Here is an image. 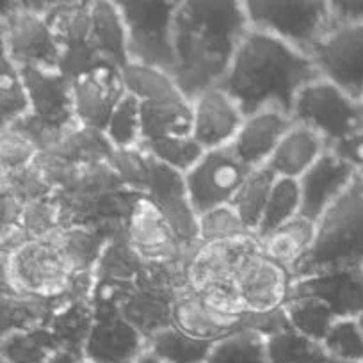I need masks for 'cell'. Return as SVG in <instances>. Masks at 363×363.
Returning a JSON list of instances; mask_svg holds the SVG:
<instances>
[{
	"label": "cell",
	"mask_w": 363,
	"mask_h": 363,
	"mask_svg": "<svg viewBox=\"0 0 363 363\" xmlns=\"http://www.w3.org/2000/svg\"><path fill=\"white\" fill-rule=\"evenodd\" d=\"M247 33L250 23L244 2H178L171 77L191 102L203 91L221 86Z\"/></svg>",
	"instance_id": "1"
},
{
	"label": "cell",
	"mask_w": 363,
	"mask_h": 363,
	"mask_svg": "<svg viewBox=\"0 0 363 363\" xmlns=\"http://www.w3.org/2000/svg\"><path fill=\"white\" fill-rule=\"evenodd\" d=\"M317 79H320L319 72L308 54L250 29L221 87L244 116L280 111L292 118L301 91Z\"/></svg>",
	"instance_id": "2"
},
{
	"label": "cell",
	"mask_w": 363,
	"mask_h": 363,
	"mask_svg": "<svg viewBox=\"0 0 363 363\" xmlns=\"http://www.w3.org/2000/svg\"><path fill=\"white\" fill-rule=\"evenodd\" d=\"M347 269H363V177L317 221L315 240L291 277L298 280Z\"/></svg>",
	"instance_id": "3"
},
{
	"label": "cell",
	"mask_w": 363,
	"mask_h": 363,
	"mask_svg": "<svg viewBox=\"0 0 363 363\" xmlns=\"http://www.w3.org/2000/svg\"><path fill=\"white\" fill-rule=\"evenodd\" d=\"M75 271L54 239H30L13 253H2V296L61 301Z\"/></svg>",
	"instance_id": "4"
},
{
	"label": "cell",
	"mask_w": 363,
	"mask_h": 363,
	"mask_svg": "<svg viewBox=\"0 0 363 363\" xmlns=\"http://www.w3.org/2000/svg\"><path fill=\"white\" fill-rule=\"evenodd\" d=\"M116 4L127 29L128 65L173 72L177 0H116Z\"/></svg>",
	"instance_id": "5"
},
{
	"label": "cell",
	"mask_w": 363,
	"mask_h": 363,
	"mask_svg": "<svg viewBox=\"0 0 363 363\" xmlns=\"http://www.w3.org/2000/svg\"><path fill=\"white\" fill-rule=\"evenodd\" d=\"M244 9L251 30L308 55L331 27L330 0H246Z\"/></svg>",
	"instance_id": "6"
},
{
	"label": "cell",
	"mask_w": 363,
	"mask_h": 363,
	"mask_svg": "<svg viewBox=\"0 0 363 363\" xmlns=\"http://www.w3.org/2000/svg\"><path fill=\"white\" fill-rule=\"evenodd\" d=\"M292 121L312 128L333 148L362 130L363 104L328 80L317 79L296 100Z\"/></svg>",
	"instance_id": "7"
},
{
	"label": "cell",
	"mask_w": 363,
	"mask_h": 363,
	"mask_svg": "<svg viewBox=\"0 0 363 363\" xmlns=\"http://www.w3.org/2000/svg\"><path fill=\"white\" fill-rule=\"evenodd\" d=\"M2 54L20 68L59 69L62 50L45 16L27 9L26 2H4L0 8Z\"/></svg>",
	"instance_id": "8"
},
{
	"label": "cell",
	"mask_w": 363,
	"mask_h": 363,
	"mask_svg": "<svg viewBox=\"0 0 363 363\" xmlns=\"http://www.w3.org/2000/svg\"><path fill=\"white\" fill-rule=\"evenodd\" d=\"M320 79L363 100V26H333L310 52Z\"/></svg>",
	"instance_id": "9"
},
{
	"label": "cell",
	"mask_w": 363,
	"mask_h": 363,
	"mask_svg": "<svg viewBox=\"0 0 363 363\" xmlns=\"http://www.w3.org/2000/svg\"><path fill=\"white\" fill-rule=\"evenodd\" d=\"M250 173L251 169L240 162L232 146L205 152L186 174L191 203L198 216L232 205Z\"/></svg>",
	"instance_id": "10"
},
{
	"label": "cell",
	"mask_w": 363,
	"mask_h": 363,
	"mask_svg": "<svg viewBox=\"0 0 363 363\" xmlns=\"http://www.w3.org/2000/svg\"><path fill=\"white\" fill-rule=\"evenodd\" d=\"M291 272L262 251L260 240L240 257L233 272V285L247 312L265 313L281 310L289 301Z\"/></svg>",
	"instance_id": "11"
},
{
	"label": "cell",
	"mask_w": 363,
	"mask_h": 363,
	"mask_svg": "<svg viewBox=\"0 0 363 363\" xmlns=\"http://www.w3.org/2000/svg\"><path fill=\"white\" fill-rule=\"evenodd\" d=\"M143 196L152 201L153 207L162 214L184 246L193 247L200 244V230H198L200 216L191 203L186 174L157 162L148 155V182Z\"/></svg>",
	"instance_id": "12"
},
{
	"label": "cell",
	"mask_w": 363,
	"mask_h": 363,
	"mask_svg": "<svg viewBox=\"0 0 363 363\" xmlns=\"http://www.w3.org/2000/svg\"><path fill=\"white\" fill-rule=\"evenodd\" d=\"M72 93L77 123L104 132L114 107L127 95V89L121 69L102 62L72 79Z\"/></svg>",
	"instance_id": "13"
},
{
	"label": "cell",
	"mask_w": 363,
	"mask_h": 363,
	"mask_svg": "<svg viewBox=\"0 0 363 363\" xmlns=\"http://www.w3.org/2000/svg\"><path fill=\"white\" fill-rule=\"evenodd\" d=\"M125 237L132 250L146 264H189L191 257H184L187 250L196 246H184L166 219L153 207L150 200L139 196L130 216L125 223Z\"/></svg>",
	"instance_id": "14"
},
{
	"label": "cell",
	"mask_w": 363,
	"mask_h": 363,
	"mask_svg": "<svg viewBox=\"0 0 363 363\" xmlns=\"http://www.w3.org/2000/svg\"><path fill=\"white\" fill-rule=\"evenodd\" d=\"M30 99V114L45 127L66 134L77 127L72 80L61 69L22 68Z\"/></svg>",
	"instance_id": "15"
},
{
	"label": "cell",
	"mask_w": 363,
	"mask_h": 363,
	"mask_svg": "<svg viewBox=\"0 0 363 363\" xmlns=\"http://www.w3.org/2000/svg\"><path fill=\"white\" fill-rule=\"evenodd\" d=\"M354 167L338 157L333 150H328L305 174L298 180L301 193V216L319 221L330 211L345 191L358 178Z\"/></svg>",
	"instance_id": "16"
},
{
	"label": "cell",
	"mask_w": 363,
	"mask_h": 363,
	"mask_svg": "<svg viewBox=\"0 0 363 363\" xmlns=\"http://www.w3.org/2000/svg\"><path fill=\"white\" fill-rule=\"evenodd\" d=\"M312 298L324 303L337 319L363 313V269H347L292 280L289 299Z\"/></svg>",
	"instance_id": "17"
},
{
	"label": "cell",
	"mask_w": 363,
	"mask_h": 363,
	"mask_svg": "<svg viewBox=\"0 0 363 363\" xmlns=\"http://www.w3.org/2000/svg\"><path fill=\"white\" fill-rule=\"evenodd\" d=\"M242 121V111L221 86L193 100V138L205 152L232 146Z\"/></svg>",
	"instance_id": "18"
},
{
	"label": "cell",
	"mask_w": 363,
	"mask_h": 363,
	"mask_svg": "<svg viewBox=\"0 0 363 363\" xmlns=\"http://www.w3.org/2000/svg\"><path fill=\"white\" fill-rule=\"evenodd\" d=\"M148 349V338L123 313L95 317L84 345L87 363H128Z\"/></svg>",
	"instance_id": "19"
},
{
	"label": "cell",
	"mask_w": 363,
	"mask_h": 363,
	"mask_svg": "<svg viewBox=\"0 0 363 363\" xmlns=\"http://www.w3.org/2000/svg\"><path fill=\"white\" fill-rule=\"evenodd\" d=\"M258 239L251 235L226 242L198 244L186 269L187 287L201 294L212 287L233 284V272L240 257Z\"/></svg>",
	"instance_id": "20"
},
{
	"label": "cell",
	"mask_w": 363,
	"mask_h": 363,
	"mask_svg": "<svg viewBox=\"0 0 363 363\" xmlns=\"http://www.w3.org/2000/svg\"><path fill=\"white\" fill-rule=\"evenodd\" d=\"M292 125V118L280 111H260L244 116L232 143V150L247 169H260L267 166L269 159Z\"/></svg>",
	"instance_id": "21"
},
{
	"label": "cell",
	"mask_w": 363,
	"mask_h": 363,
	"mask_svg": "<svg viewBox=\"0 0 363 363\" xmlns=\"http://www.w3.org/2000/svg\"><path fill=\"white\" fill-rule=\"evenodd\" d=\"M242 317H228L214 312L205 305L201 296L189 287L180 289L174 294L173 324L193 337L218 342L226 335L240 330Z\"/></svg>",
	"instance_id": "22"
},
{
	"label": "cell",
	"mask_w": 363,
	"mask_h": 363,
	"mask_svg": "<svg viewBox=\"0 0 363 363\" xmlns=\"http://www.w3.org/2000/svg\"><path fill=\"white\" fill-rule=\"evenodd\" d=\"M328 150L330 146L317 132L294 123L277 146L265 167H269L277 178L299 180Z\"/></svg>",
	"instance_id": "23"
},
{
	"label": "cell",
	"mask_w": 363,
	"mask_h": 363,
	"mask_svg": "<svg viewBox=\"0 0 363 363\" xmlns=\"http://www.w3.org/2000/svg\"><path fill=\"white\" fill-rule=\"evenodd\" d=\"M143 143L193 135V102L186 95L141 102Z\"/></svg>",
	"instance_id": "24"
},
{
	"label": "cell",
	"mask_w": 363,
	"mask_h": 363,
	"mask_svg": "<svg viewBox=\"0 0 363 363\" xmlns=\"http://www.w3.org/2000/svg\"><path fill=\"white\" fill-rule=\"evenodd\" d=\"M91 45L116 68L128 65L127 29L116 0L91 2Z\"/></svg>",
	"instance_id": "25"
},
{
	"label": "cell",
	"mask_w": 363,
	"mask_h": 363,
	"mask_svg": "<svg viewBox=\"0 0 363 363\" xmlns=\"http://www.w3.org/2000/svg\"><path fill=\"white\" fill-rule=\"evenodd\" d=\"M317 223L299 214L278 230L260 239V247L271 260L292 272V269L306 257L315 240Z\"/></svg>",
	"instance_id": "26"
},
{
	"label": "cell",
	"mask_w": 363,
	"mask_h": 363,
	"mask_svg": "<svg viewBox=\"0 0 363 363\" xmlns=\"http://www.w3.org/2000/svg\"><path fill=\"white\" fill-rule=\"evenodd\" d=\"M174 294L135 287L121 308L125 319L134 324L146 338L173 324Z\"/></svg>",
	"instance_id": "27"
},
{
	"label": "cell",
	"mask_w": 363,
	"mask_h": 363,
	"mask_svg": "<svg viewBox=\"0 0 363 363\" xmlns=\"http://www.w3.org/2000/svg\"><path fill=\"white\" fill-rule=\"evenodd\" d=\"M214 342L193 337L174 324L148 337V349L162 363H207Z\"/></svg>",
	"instance_id": "28"
},
{
	"label": "cell",
	"mask_w": 363,
	"mask_h": 363,
	"mask_svg": "<svg viewBox=\"0 0 363 363\" xmlns=\"http://www.w3.org/2000/svg\"><path fill=\"white\" fill-rule=\"evenodd\" d=\"M65 345L48 326L2 337V359L6 363H45Z\"/></svg>",
	"instance_id": "29"
},
{
	"label": "cell",
	"mask_w": 363,
	"mask_h": 363,
	"mask_svg": "<svg viewBox=\"0 0 363 363\" xmlns=\"http://www.w3.org/2000/svg\"><path fill=\"white\" fill-rule=\"evenodd\" d=\"M55 240L75 272L95 271L104 250L111 242L99 230L84 225L66 226Z\"/></svg>",
	"instance_id": "30"
},
{
	"label": "cell",
	"mask_w": 363,
	"mask_h": 363,
	"mask_svg": "<svg viewBox=\"0 0 363 363\" xmlns=\"http://www.w3.org/2000/svg\"><path fill=\"white\" fill-rule=\"evenodd\" d=\"M45 20L61 50L91 41V2H52Z\"/></svg>",
	"instance_id": "31"
},
{
	"label": "cell",
	"mask_w": 363,
	"mask_h": 363,
	"mask_svg": "<svg viewBox=\"0 0 363 363\" xmlns=\"http://www.w3.org/2000/svg\"><path fill=\"white\" fill-rule=\"evenodd\" d=\"M61 305V301H47L29 296H2V337L48 326Z\"/></svg>",
	"instance_id": "32"
},
{
	"label": "cell",
	"mask_w": 363,
	"mask_h": 363,
	"mask_svg": "<svg viewBox=\"0 0 363 363\" xmlns=\"http://www.w3.org/2000/svg\"><path fill=\"white\" fill-rule=\"evenodd\" d=\"M277 177L269 167H260V169H253L244 184L240 186L239 193L235 194L232 201L233 211L239 214L246 228L257 237L258 225L262 221L265 207H267L269 196L274 187Z\"/></svg>",
	"instance_id": "33"
},
{
	"label": "cell",
	"mask_w": 363,
	"mask_h": 363,
	"mask_svg": "<svg viewBox=\"0 0 363 363\" xmlns=\"http://www.w3.org/2000/svg\"><path fill=\"white\" fill-rule=\"evenodd\" d=\"M0 113L2 128L11 127L30 114L29 89L22 68L6 54H2L0 73Z\"/></svg>",
	"instance_id": "34"
},
{
	"label": "cell",
	"mask_w": 363,
	"mask_h": 363,
	"mask_svg": "<svg viewBox=\"0 0 363 363\" xmlns=\"http://www.w3.org/2000/svg\"><path fill=\"white\" fill-rule=\"evenodd\" d=\"M207 363H271L267 338L251 330H237L214 342Z\"/></svg>",
	"instance_id": "35"
},
{
	"label": "cell",
	"mask_w": 363,
	"mask_h": 363,
	"mask_svg": "<svg viewBox=\"0 0 363 363\" xmlns=\"http://www.w3.org/2000/svg\"><path fill=\"white\" fill-rule=\"evenodd\" d=\"M125 89L139 102H157L184 95L171 73L143 65H127L121 69Z\"/></svg>",
	"instance_id": "36"
},
{
	"label": "cell",
	"mask_w": 363,
	"mask_h": 363,
	"mask_svg": "<svg viewBox=\"0 0 363 363\" xmlns=\"http://www.w3.org/2000/svg\"><path fill=\"white\" fill-rule=\"evenodd\" d=\"M301 214V193H299L298 180L289 178H277L274 187L269 196L262 221L257 230V239H264L269 233L292 221Z\"/></svg>",
	"instance_id": "37"
},
{
	"label": "cell",
	"mask_w": 363,
	"mask_h": 363,
	"mask_svg": "<svg viewBox=\"0 0 363 363\" xmlns=\"http://www.w3.org/2000/svg\"><path fill=\"white\" fill-rule=\"evenodd\" d=\"M95 324V313L87 303H62L50 319V328L65 349L84 354V345Z\"/></svg>",
	"instance_id": "38"
},
{
	"label": "cell",
	"mask_w": 363,
	"mask_h": 363,
	"mask_svg": "<svg viewBox=\"0 0 363 363\" xmlns=\"http://www.w3.org/2000/svg\"><path fill=\"white\" fill-rule=\"evenodd\" d=\"M107 141L113 150H134L143 145L141 102L135 96L125 95L114 107L106 130Z\"/></svg>",
	"instance_id": "39"
},
{
	"label": "cell",
	"mask_w": 363,
	"mask_h": 363,
	"mask_svg": "<svg viewBox=\"0 0 363 363\" xmlns=\"http://www.w3.org/2000/svg\"><path fill=\"white\" fill-rule=\"evenodd\" d=\"M285 313H287L292 330L319 342V344H323L331 326L337 320L333 312L324 303L312 298L289 299L285 305Z\"/></svg>",
	"instance_id": "40"
},
{
	"label": "cell",
	"mask_w": 363,
	"mask_h": 363,
	"mask_svg": "<svg viewBox=\"0 0 363 363\" xmlns=\"http://www.w3.org/2000/svg\"><path fill=\"white\" fill-rule=\"evenodd\" d=\"M267 352L271 363H320L330 358L323 344L292 328L269 337Z\"/></svg>",
	"instance_id": "41"
},
{
	"label": "cell",
	"mask_w": 363,
	"mask_h": 363,
	"mask_svg": "<svg viewBox=\"0 0 363 363\" xmlns=\"http://www.w3.org/2000/svg\"><path fill=\"white\" fill-rule=\"evenodd\" d=\"M141 148L152 159L182 174H187L203 157L205 150L194 141L193 135L187 138H169L160 141L143 143Z\"/></svg>",
	"instance_id": "42"
},
{
	"label": "cell",
	"mask_w": 363,
	"mask_h": 363,
	"mask_svg": "<svg viewBox=\"0 0 363 363\" xmlns=\"http://www.w3.org/2000/svg\"><path fill=\"white\" fill-rule=\"evenodd\" d=\"M323 347L331 359L342 363L363 362V330L358 319H337L323 340Z\"/></svg>",
	"instance_id": "43"
},
{
	"label": "cell",
	"mask_w": 363,
	"mask_h": 363,
	"mask_svg": "<svg viewBox=\"0 0 363 363\" xmlns=\"http://www.w3.org/2000/svg\"><path fill=\"white\" fill-rule=\"evenodd\" d=\"M65 212L57 201L41 198L26 203L22 218V228L30 239H54L66 228Z\"/></svg>",
	"instance_id": "44"
},
{
	"label": "cell",
	"mask_w": 363,
	"mask_h": 363,
	"mask_svg": "<svg viewBox=\"0 0 363 363\" xmlns=\"http://www.w3.org/2000/svg\"><path fill=\"white\" fill-rule=\"evenodd\" d=\"M198 230H200V244L226 242V240H237L253 235L246 228L239 214L233 211L232 205L201 214L198 219Z\"/></svg>",
	"instance_id": "45"
},
{
	"label": "cell",
	"mask_w": 363,
	"mask_h": 363,
	"mask_svg": "<svg viewBox=\"0 0 363 363\" xmlns=\"http://www.w3.org/2000/svg\"><path fill=\"white\" fill-rule=\"evenodd\" d=\"M41 155L36 143L16 127L2 128V173L33 166Z\"/></svg>",
	"instance_id": "46"
},
{
	"label": "cell",
	"mask_w": 363,
	"mask_h": 363,
	"mask_svg": "<svg viewBox=\"0 0 363 363\" xmlns=\"http://www.w3.org/2000/svg\"><path fill=\"white\" fill-rule=\"evenodd\" d=\"M109 164L127 189L145 194L148 182V155L141 148L114 150Z\"/></svg>",
	"instance_id": "47"
},
{
	"label": "cell",
	"mask_w": 363,
	"mask_h": 363,
	"mask_svg": "<svg viewBox=\"0 0 363 363\" xmlns=\"http://www.w3.org/2000/svg\"><path fill=\"white\" fill-rule=\"evenodd\" d=\"M201 299L205 305L214 312L221 313V315L228 317H242L247 312L244 306L242 299H240L239 292H237L235 285L226 284L219 285V287H212L208 291L201 292Z\"/></svg>",
	"instance_id": "48"
},
{
	"label": "cell",
	"mask_w": 363,
	"mask_h": 363,
	"mask_svg": "<svg viewBox=\"0 0 363 363\" xmlns=\"http://www.w3.org/2000/svg\"><path fill=\"white\" fill-rule=\"evenodd\" d=\"M333 26H363V0H330Z\"/></svg>",
	"instance_id": "49"
},
{
	"label": "cell",
	"mask_w": 363,
	"mask_h": 363,
	"mask_svg": "<svg viewBox=\"0 0 363 363\" xmlns=\"http://www.w3.org/2000/svg\"><path fill=\"white\" fill-rule=\"evenodd\" d=\"M330 150H333L338 157H342L345 162L351 164L356 173L363 177V128L356 132L352 138H349L347 141L340 143V145L333 146Z\"/></svg>",
	"instance_id": "50"
},
{
	"label": "cell",
	"mask_w": 363,
	"mask_h": 363,
	"mask_svg": "<svg viewBox=\"0 0 363 363\" xmlns=\"http://www.w3.org/2000/svg\"><path fill=\"white\" fill-rule=\"evenodd\" d=\"M45 363H87L82 352L72 351V349H61L57 354L48 358Z\"/></svg>",
	"instance_id": "51"
},
{
	"label": "cell",
	"mask_w": 363,
	"mask_h": 363,
	"mask_svg": "<svg viewBox=\"0 0 363 363\" xmlns=\"http://www.w3.org/2000/svg\"><path fill=\"white\" fill-rule=\"evenodd\" d=\"M128 363H162V362H160V359L157 358V356L153 354V352L150 351V349H146V351L143 352V354H139L138 358H134V359H132V362H128Z\"/></svg>",
	"instance_id": "52"
},
{
	"label": "cell",
	"mask_w": 363,
	"mask_h": 363,
	"mask_svg": "<svg viewBox=\"0 0 363 363\" xmlns=\"http://www.w3.org/2000/svg\"><path fill=\"white\" fill-rule=\"evenodd\" d=\"M320 363H342V362H337V359H331V358H328V359H324V362H320Z\"/></svg>",
	"instance_id": "53"
},
{
	"label": "cell",
	"mask_w": 363,
	"mask_h": 363,
	"mask_svg": "<svg viewBox=\"0 0 363 363\" xmlns=\"http://www.w3.org/2000/svg\"><path fill=\"white\" fill-rule=\"evenodd\" d=\"M358 323H359V326H362V330H363V313L358 317Z\"/></svg>",
	"instance_id": "54"
},
{
	"label": "cell",
	"mask_w": 363,
	"mask_h": 363,
	"mask_svg": "<svg viewBox=\"0 0 363 363\" xmlns=\"http://www.w3.org/2000/svg\"><path fill=\"white\" fill-rule=\"evenodd\" d=\"M0 363H6V362H4V359H0Z\"/></svg>",
	"instance_id": "55"
},
{
	"label": "cell",
	"mask_w": 363,
	"mask_h": 363,
	"mask_svg": "<svg viewBox=\"0 0 363 363\" xmlns=\"http://www.w3.org/2000/svg\"><path fill=\"white\" fill-rule=\"evenodd\" d=\"M362 104H363V100H362Z\"/></svg>",
	"instance_id": "56"
},
{
	"label": "cell",
	"mask_w": 363,
	"mask_h": 363,
	"mask_svg": "<svg viewBox=\"0 0 363 363\" xmlns=\"http://www.w3.org/2000/svg\"><path fill=\"white\" fill-rule=\"evenodd\" d=\"M362 363H363V362H362Z\"/></svg>",
	"instance_id": "57"
}]
</instances>
